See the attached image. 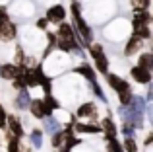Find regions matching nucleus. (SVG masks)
<instances>
[{
    "label": "nucleus",
    "instance_id": "423d86ee",
    "mask_svg": "<svg viewBox=\"0 0 153 152\" xmlns=\"http://www.w3.org/2000/svg\"><path fill=\"white\" fill-rule=\"evenodd\" d=\"M130 76H132V80H134V82L146 84V86H149V84L153 82V72H149V70H146V68H142V66H138V65L130 68Z\"/></svg>",
    "mask_w": 153,
    "mask_h": 152
},
{
    "label": "nucleus",
    "instance_id": "2eb2a0df",
    "mask_svg": "<svg viewBox=\"0 0 153 152\" xmlns=\"http://www.w3.org/2000/svg\"><path fill=\"white\" fill-rule=\"evenodd\" d=\"M101 129H103V135L107 137V141H111V138H116L118 127L114 125V121L111 119V115H108V117H105L103 121H101Z\"/></svg>",
    "mask_w": 153,
    "mask_h": 152
},
{
    "label": "nucleus",
    "instance_id": "6ab92c4d",
    "mask_svg": "<svg viewBox=\"0 0 153 152\" xmlns=\"http://www.w3.org/2000/svg\"><path fill=\"white\" fill-rule=\"evenodd\" d=\"M43 131L41 129H33L29 133V142H31V146H33L35 150H41L43 148Z\"/></svg>",
    "mask_w": 153,
    "mask_h": 152
},
{
    "label": "nucleus",
    "instance_id": "1a4fd4ad",
    "mask_svg": "<svg viewBox=\"0 0 153 152\" xmlns=\"http://www.w3.org/2000/svg\"><path fill=\"white\" fill-rule=\"evenodd\" d=\"M74 133L76 135H101L103 129H101V125H95V123L74 121Z\"/></svg>",
    "mask_w": 153,
    "mask_h": 152
},
{
    "label": "nucleus",
    "instance_id": "393cba45",
    "mask_svg": "<svg viewBox=\"0 0 153 152\" xmlns=\"http://www.w3.org/2000/svg\"><path fill=\"white\" fill-rule=\"evenodd\" d=\"M43 99H45L47 107H49L51 111H56V109H60V103L56 102V98H54V96H45V98H43Z\"/></svg>",
    "mask_w": 153,
    "mask_h": 152
},
{
    "label": "nucleus",
    "instance_id": "39448f33",
    "mask_svg": "<svg viewBox=\"0 0 153 152\" xmlns=\"http://www.w3.org/2000/svg\"><path fill=\"white\" fill-rule=\"evenodd\" d=\"M47 20H49L51 23H64V20H66V8L62 6V4H52V6L47 10Z\"/></svg>",
    "mask_w": 153,
    "mask_h": 152
},
{
    "label": "nucleus",
    "instance_id": "f257e3e1",
    "mask_svg": "<svg viewBox=\"0 0 153 152\" xmlns=\"http://www.w3.org/2000/svg\"><path fill=\"white\" fill-rule=\"evenodd\" d=\"M89 55L95 61V66H97L99 72L108 74V57L105 55V49L101 43H91L89 45Z\"/></svg>",
    "mask_w": 153,
    "mask_h": 152
},
{
    "label": "nucleus",
    "instance_id": "4be33fe9",
    "mask_svg": "<svg viewBox=\"0 0 153 152\" xmlns=\"http://www.w3.org/2000/svg\"><path fill=\"white\" fill-rule=\"evenodd\" d=\"M134 35H136V37H140L142 41H147V39H151V37H153L151 27H149V26H147V27H140V29H136V31H134Z\"/></svg>",
    "mask_w": 153,
    "mask_h": 152
},
{
    "label": "nucleus",
    "instance_id": "bb28decb",
    "mask_svg": "<svg viewBox=\"0 0 153 152\" xmlns=\"http://www.w3.org/2000/svg\"><path fill=\"white\" fill-rule=\"evenodd\" d=\"M134 10H147L151 6V0H132Z\"/></svg>",
    "mask_w": 153,
    "mask_h": 152
},
{
    "label": "nucleus",
    "instance_id": "f8f14e48",
    "mask_svg": "<svg viewBox=\"0 0 153 152\" xmlns=\"http://www.w3.org/2000/svg\"><path fill=\"white\" fill-rule=\"evenodd\" d=\"M142 47H143V41L132 33L130 39L126 41V45H124V55H126V57H134L138 51H142Z\"/></svg>",
    "mask_w": 153,
    "mask_h": 152
},
{
    "label": "nucleus",
    "instance_id": "72a5a7b5",
    "mask_svg": "<svg viewBox=\"0 0 153 152\" xmlns=\"http://www.w3.org/2000/svg\"><path fill=\"white\" fill-rule=\"evenodd\" d=\"M0 70H2V65H0Z\"/></svg>",
    "mask_w": 153,
    "mask_h": 152
},
{
    "label": "nucleus",
    "instance_id": "7c9ffc66",
    "mask_svg": "<svg viewBox=\"0 0 153 152\" xmlns=\"http://www.w3.org/2000/svg\"><path fill=\"white\" fill-rule=\"evenodd\" d=\"M146 102H149V103H153V82L147 86V94H146Z\"/></svg>",
    "mask_w": 153,
    "mask_h": 152
},
{
    "label": "nucleus",
    "instance_id": "2f4dec72",
    "mask_svg": "<svg viewBox=\"0 0 153 152\" xmlns=\"http://www.w3.org/2000/svg\"><path fill=\"white\" fill-rule=\"evenodd\" d=\"M146 113H147V119H149V123L153 125V103H149V105H147Z\"/></svg>",
    "mask_w": 153,
    "mask_h": 152
},
{
    "label": "nucleus",
    "instance_id": "7ed1b4c3",
    "mask_svg": "<svg viewBox=\"0 0 153 152\" xmlns=\"http://www.w3.org/2000/svg\"><path fill=\"white\" fill-rule=\"evenodd\" d=\"M29 111H31V115H33L35 119H41V121H45L47 117H51V115H52V111L47 107V103H45V99H43V98L33 99L31 105H29Z\"/></svg>",
    "mask_w": 153,
    "mask_h": 152
},
{
    "label": "nucleus",
    "instance_id": "ddd939ff",
    "mask_svg": "<svg viewBox=\"0 0 153 152\" xmlns=\"http://www.w3.org/2000/svg\"><path fill=\"white\" fill-rule=\"evenodd\" d=\"M16 35H18V27L12 20L0 26V41H12L16 39Z\"/></svg>",
    "mask_w": 153,
    "mask_h": 152
},
{
    "label": "nucleus",
    "instance_id": "4468645a",
    "mask_svg": "<svg viewBox=\"0 0 153 152\" xmlns=\"http://www.w3.org/2000/svg\"><path fill=\"white\" fill-rule=\"evenodd\" d=\"M31 102H33V98L29 96V90H22V92H18V98L14 99V105H16V109L25 111V109H29Z\"/></svg>",
    "mask_w": 153,
    "mask_h": 152
},
{
    "label": "nucleus",
    "instance_id": "b1692460",
    "mask_svg": "<svg viewBox=\"0 0 153 152\" xmlns=\"http://www.w3.org/2000/svg\"><path fill=\"white\" fill-rule=\"evenodd\" d=\"M122 146H124L126 152H138V142H136V138H124Z\"/></svg>",
    "mask_w": 153,
    "mask_h": 152
},
{
    "label": "nucleus",
    "instance_id": "c756f323",
    "mask_svg": "<svg viewBox=\"0 0 153 152\" xmlns=\"http://www.w3.org/2000/svg\"><path fill=\"white\" fill-rule=\"evenodd\" d=\"M49 20H47V18H39L37 20V27H39V29H47V27H49Z\"/></svg>",
    "mask_w": 153,
    "mask_h": 152
},
{
    "label": "nucleus",
    "instance_id": "cd10ccee",
    "mask_svg": "<svg viewBox=\"0 0 153 152\" xmlns=\"http://www.w3.org/2000/svg\"><path fill=\"white\" fill-rule=\"evenodd\" d=\"M41 88L45 90V94H47V96H51V92H52V82H51V78H49V76H45V78H43Z\"/></svg>",
    "mask_w": 153,
    "mask_h": 152
},
{
    "label": "nucleus",
    "instance_id": "20e7f679",
    "mask_svg": "<svg viewBox=\"0 0 153 152\" xmlns=\"http://www.w3.org/2000/svg\"><path fill=\"white\" fill-rule=\"evenodd\" d=\"M76 117L78 119H89V121H95L97 119V105L93 102H85L82 105H78L76 109Z\"/></svg>",
    "mask_w": 153,
    "mask_h": 152
},
{
    "label": "nucleus",
    "instance_id": "f704fd0d",
    "mask_svg": "<svg viewBox=\"0 0 153 152\" xmlns=\"http://www.w3.org/2000/svg\"><path fill=\"white\" fill-rule=\"evenodd\" d=\"M151 16H153V14H151Z\"/></svg>",
    "mask_w": 153,
    "mask_h": 152
},
{
    "label": "nucleus",
    "instance_id": "5701e85b",
    "mask_svg": "<svg viewBox=\"0 0 153 152\" xmlns=\"http://www.w3.org/2000/svg\"><path fill=\"white\" fill-rule=\"evenodd\" d=\"M120 133L124 135V138H134L136 135V127L130 125V123H122V127H120Z\"/></svg>",
    "mask_w": 153,
    "mask_h": 152
},
{
    "label": "nucleus",
    "instance_id": "dca6fc26",
    "mask_svg": "<svg viewBox=\"0 0 153 152\" xmlns=\"http://www.w3.org/2000/svg\"><path fill=\"white\" fill-rule=\"evenodd\" d=\"M74 72L79 74V76H83V78H87V82H89V84L97 82V78H95V68L91 65H87V62H82L79 66H76Z\"/></svg>",
    "mask_w": 153,
    "mask_h": 152
},
{
    "label": "nucleus",
    "instance_id": "f3484780",
    "mask_svg": "<svg viewBox=\"0 0 153 152\" xmlns=\"http://www.w3.org/2000/svg\"><path fill=\"white\" fill-rule=\"evenodd\" d=\"M43 123H45V127H43V129H45L47 133L51 135V137H52V135H56V133H60V131H62V123H60L58 119L54 117V115H51V117H47V119H45Z\"/></svg>",
    "mask_w": 153,
    "mask_h": 152
},
{
    "label": "nucleus",
    "instance_id": "473e14b6",
    "mask_svg": "<svg viewBox=\"0 0 153 152\" xmlns=\"http://www.w3.org/2000/svg\"><path fill=\"white\" fill-rule=\"evenodd\" d=\"M151 144H153V131L146 137V141H143V146H151Z\"/></svg>",
    "mask_w": 153,
    "mask_h": 152
},
{
    "label": "nucleus",
    "instance_id": "9d476101",
    "mask_svg": "<svg viewBox=\"0 0 153 152\" xmlns=\"http://www.w3.org/2000/svg\"><path fill=\"white\" fill-rule=\"evenodd\" d=\"M8 133L12 135V137H16V138H19L22 141V137L25 135V131H23V127H22V121H19L16 115H10L8 117Z\"/></svg>",
    "mask_w": 153,
    "mask_h": 152
},
{
    "label": "nucleus",
    "instance_id": "0eeeda50",
    "mask_svg": "<svg viewBox=\"0 0 153 152\" xmlns=\"http://www.w3.org/2000/svg\"><path fill=\"white\" fill-rule=\"evenodd\" d=\"M153 22V16L149 14V10H134V20H132V27L140 29V27H147Z\"/></svg>",
    "mask_w": 153,
    "mask_h": 152
},
{
    "label": "nucleus",
    "instance_id": "412c9836",
    "mask_svg": "<svg viewBox=\"0 0 153 152\" xmlns=\"http://www.w3.org/2000/svg\"><path fill=\"white\" fill-rule=\"evenodd\" d=\"M19 150H22V141L8 133V152H19Z\"/></svg>",
    "mask_w": 153,
    "mask_h": 152
},
{
    "label": "nucleus",
    "instance_id": "c85d7f7f",
    "mask_svg": "<svg viewBox=\"0 0 153 152\" xmlns=\"http://www.w3.org/2000/svg\"><path fill=\"white\" fill-rule=\"evenodd\" d=\"M8 125V113L2 105H0V127H6Z\"/></svg>",
    "mask_w": 153,
    "mask_h": 152
},
{
    "label": "nucleus",
    "instance_id": "aec40b11",
    "mask_svg": "<svg viewBox=\"0 0 153 152\" xmlns=\"http://www.w3.org/2000/svg\"><path fill=\"white\" fill-rule=\"evenodd\" d=\"M66 141H68V137H66L64 131H60V133H56V135L51 137V144H52V148H56V150L62 148V146L66 144Z\"/></svg>",
    "mask_w": 153,
    "mask_h": 152
},
{
    "label": "nucleus",
    "instance_id": "a878e982",
    "mask_svg": "<svg viewBox=\"0 0 153 152\" xmlns=\"http://www.w3.org/2000/svg\"><path fill=\"white\" fill-rule=\"evenodd\" d=\"M91 90H93V94L97 96L101 102H107V96H105V92L101 90V86H99V82H93L91 84Z\"/></svg>",
    "mask_w": 153,
    "mask_h": 152
},
{
    "label": "nucleus",
    "instance_id": "9b49d317",
    "mask_svg": "<svg viewBox=\"0 0 153 152\" xmlns=\"http://www.w3.org/2000/svg\"><path fill=\"white\" fill-rule=\"evenodd\" d=\"M22 72V65H14V62H6L2 65V70H0V78L4 80H16Z\"/></svg>",
    "mask_w": 153,
    "mask_h": 152
},
{
    "label": "nucleus",
    "instance_id": "f03ea898",
    "mask_svg": "<svg viewBox=\"0 0 153 152\" xmlns=\"http://www.w3.org/2000/svg\"><path fill=\"white\" fill-rule=\"evenodd\" d=\"M23 76H25L27 88H37V86H41L43 78H45L47 74L43 72L41 66H35V68H25V66H23Z\"/></svg>",
    "mask_w": 153,
    "mask_h": 152
},
{
    "label": "nucleus",
    "instance_id": "6e6552de",
    "mask_svg": "<svg viewBox=\"0 0 153 152\" xmlns=\"http://www.w3.org/2000/svg\"><path fill=\"white\" fill-rule=\"evenodd\" d=\"M107 84L112 88V90L116 92V94H124V92H132L130 84L126 82L124 78H120V76L116 74H107Z\"/></svg>",
    "mask_w": 153,
    "mask_h": 152
},
{
    "label": "nucleus",
    "instance_id": "a211bd4d",
    "mask_svg": "<svg viewBox=\"0 0 153 152\" xmlns=\"http://www.w3.org/2000/svg\"><path fill=\"white\" fill-rule=\"evenodd\" d=\"M138 66H142V68L146 70H153V51H146V53H142L138 57Z\"/></svg>",
    "mask_w": 153,
    "mask_h": 152
}]
</instances>
